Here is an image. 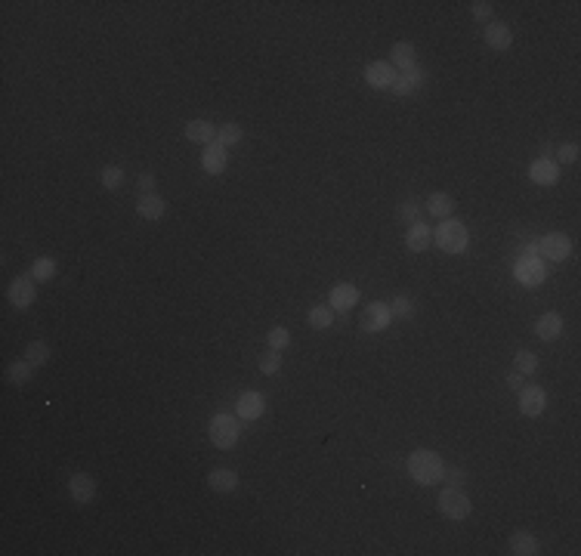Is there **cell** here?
I'll list each match as a JSON object with an SVG mask.
<instances>
[{
	"mask_svg": "<svg viewBox=\"0 0 581 556\" xmlns=\"http://www.w3.org/2000/svg\"><path fill=\"white\" fill-rule=\"evenodd\" d=\"M443 473H445V464L439 460V454H433L427 448L412 451V458H408V476L417 485H436L443 479Z\"/></svg>",
	"mask_w": 581,
	"mask_h": 556,
	"instance_id": "1",
	"label": "cell"
},
{
	"mask_svg": "<svg viewBox=\"0 0 581 556\" xmlns=\"http://www.w3.org/2000/svg\"><path fill=\"white\" fill-rule=\"evenodd\" d=\"M238 433H242V427H238V420L232 414H214L207 420V436H211L216 448H232L238 442Z\"/></svg>",
	"mask_w": 581,
	"mask_h": 556,
	"instance_id": "2",
	"label": "cell"
},
{
	"mask_svg": "<svg viewBox=\"0 0 581 556\" xmlns=\"http://www.w3.org/2000/svg\"><path fill=\"white\" fill-rule=\"evenodd\" d=\"M436 245H439V250H445V254H464L467 245H470L467 226L458 223V220H445L436 232Z\"/></svg>",
	"mask_w": 581,
	"mask_h": 556,
	"instance_id": "3",
	"label": "cell"
},
{
	"mask_svg": "<svg viewBox=\"0 0 581 556\" xmlns=\"http://www.w3.org/2000/svg\"><path fill=\"white\" fill-rule=\"evenodd\" d=\"M439 510H443V516H448V519H467L474 504L464 495V489H445L443 495H439Z\"/></svg>",
	"mask_w": 581,
	"mask_h": 556,
	"instance_id": "4",
	"label": "cell"
},
{
	"mask_svg": "<svg viewBox=\"0 0 581 556\" xmlns=\"http://www.w3.org/2000/svg\"><path fill=\"white\" fill-rule=\"evenodd\" d=\"M6 297H10V303L15 309H28L34 303V285H31V278L28 276L13 278L10 287H6Z\"/></svg>",
	"mask_w": 581,
	"mask_h": 556,
	"instance_id": "5",
	"label": "cell"
},
{
	"mask_svg": "<svg viewBox=\"0 0 581 556\" xmlns=\"http://www.w3.org/2000/svg\"><path fill=\"white\" fill-rule=\"evenodd\" d=\"M365 81H368V87H374V90H390L393 81H396V68H393L390 62H371L365 68Z\"/></svg>",
	"mask_w": 581,
	"mask_h": 556,
	"instance_id": "6",
	"label": "cell"
},
{
	"mask_svg": "<svg viewBox=\"0 0 581 556\" xmlns=\"http://www.w3.org/2000/svg\"><path fill=\"white\" fill-rule=\"evenodd\" d=\"M538 250L544 257H551V260H566V257L572 254V241L566 238V235H560V232H551V235L541 238Z\"/></svg>",
	"mask_w": 581,
	"mask_h": 556,
	"instance_id": "7",
	"label": "cell"
},
{
	"mask_svg": "<svg viewBox=\"0 0 581 556\" xmlns=\"http://www.w3.org/2000/svg\"><path fill=\"white\" fill-rule=\"evenodd\" d=\"M544 405H547V396L541 387H523L520 389V411L525 418H538V414L544 411Z\"/></svg>",
	"mask_w": 581,
	"mask_h": 556,
	"instance_id": "8",
	"label": "cell"
},
{
	"mask_svg": "<svg viewBox=\"0 0 581 556\" xmlns=\"http://www.w3.org/2000/svg\"><path fill=\"white\" fill-rule=\"evenodd\" d=\"M68 495H72V500H77V504H90L93 495H96V479L87 473H74L72 479H68Z\"/></svg>",
	"mask_w": 581,
	"mask_h": 556,
	"instance_id": "9",
	"label": "cell"
},
{
	"mask_svg": "<svg viewBox=\"0 0 581 556\" xmlns=\"http://www.w3.org/2000/svg\"><path fill=\"white\" fill-rule=\"evenodd\" d=\"M226 164H229V155H226V148H223L220 143L204 146V155H201V167H204L207 174L220 176L223 170H226Z\"/></svg>",
	"mask_w": 581,
	"mask_h": 556,
	"instance_id": "10",
	"label": "cell"
},
{
	"mask_svg": "<svg viewBox=\"0 0 581 556\" xmlns=\"http://www.w3.org/2000/svg\"><path fill=\"white\" fill-rule=\"evenodd\" d=\"M390 306L386 303H371V306L365 309V316H362V328L365 331H384V328H390Z\"/></svg>",
	"mask_w": 581,
	"mask_h": 556,
	"instance_id": "11",
	"label": "cell"
},
{
	"mask_svg": "<svg viewBox=\"0 0 581 556\" xmlns=\"http://www.w3.org/2000/svg\"><path fill=\"white\" fill-rule=\"evenodd\" d=\"M421 84H424V72L421 68H408V72H402V75H396V81H393V93L396 96H412V93H417L421 90Z\"/></svg>",
	"mask_w": 581,
	"mask_h": 556,
	"instance_id": "12",
	"label": "cell"
},
{
	"mask_svg": "<svg viewBox=\"0 0 581 556\" xmlns=\"http://www.w3.org/2000/svg\"><path fill=\"white\" fill-rule=\"evenodd\" d=\"M390 65H393V68H402V72L414 68V65H417V50H414V44H408V41L393 44V50H390Z\"/></svg>",
	"mask_w": 581,
	"mask_h": 556,
	"instance_id": "13",
	"label": "cell"
},
{
	"mask_svg": "<svg viewBox=\"0 0 581 556\" xmlns=\"http://www.w3.org/2000/svg\"><path fill=\"white\" fill-rule=\"evenodd\" d=\"M529 176H532V183H538V186H554L556 179H560V167L547 158H538V161H532Z\"/></svg>",
	"mask_w": 581,
	"mask_h": 556,
	"instance_id": "14",
	"label": "cell"
},
{
	"mask_svg": "<svg viewBox=\"0 0 581 556\" xmlns=\"http://www.w3.org/2000/svg\"><path fill=\"white\" fill-rule=\"evenodd\" d=\"M263 408H266V402H263V396L254 393V389L238 396V414H242V420H257Z\"/></svg>",
	"mask_w": 581,
	"mask_h": 556,
	"instance_id": "15",
	"label": "cell"
},
{
	"mask_svg": "<svg viewBox=\"0 0 581 556\" xmlns=\"http://www.w3.org/2000/svg\"><path fill=\"white\" fill-rule=\"evenodd\" d=\"M516 278H520L525 287H535L544 281V266H541L535 257H532V260H520L516 263Z\"/></svg>",
	"mask_w": 581,
	"mask_h": 556,
	"instance_id": "16",
	"label": "cell"
},
{
	"mask_svg": "<svg viewBox=\"0 0 581 556\" xmlns=\"http://www.w3.org/2000/svg\"><path fill=\"white\" fill-rule=\"evenodd\" d=\"M185 139H192V143H201V146H211L216 139V127L211 121H189L185 124Z\"/></svg>",
	"mask_w": 581,
	"mask_h": 556,
	"instance_id": "17",
	"label": "cell"
},
{
	"mask_svg": "<svg viewBox=\"0 0 581 556\" xmlns=\"http://www.w3.org/2000/svg\"><path fill=\"white\" fill-rule=\"evenodd\" d=\"M136 214L143 216V220H161V216L167 214V201L158 198V195H143L136 205Z\"/></svg>",
	"mask_w": 581,
	"mask_h": 556,
	"instance_id": "18",
	"label": "cell"
},
{
	"mask_svg": "<svg viewBox=\"0 0 581 556\" xmlns=\"http://www.w3.org/2000/svg\"><path fill=\"white\" fill-rule=\"evenodd\" d=\"M535 334L541 340H556V337L563 334V316L560 312H544L535 325Z\"/></svg>",
	"mask_w": 581,
	"mask_h": 556,
	"instance_id": "19",
	"label": "cell"
},
{
	"mask_svg": "<svg viewBox=\"0 0 581 556\" xmlns=\"http://www.w3.org/2000/svg\"><path fill=\"white\" fill-rule=\"evenodd\" d=\"M485 44H489L492 50H507V46L514 44V31H510L504 22H492V25L485 28Z\"/></svg>",
	"mask_w": 581,
	"mask_h": 556,
	"instance_id": "20",
	"label": "cell"
},
{
	"mask_svg": "<svg viewBox=\"0 0 581 556\" xmlns=\"http://www.w3.org/2000/svg\"><path fill=\"white\" fill-rule=\"evenodd\" d=\"M355 303H359V291H355L353 285H337V287H331V306H334V309L346 312V309H353Z\"/></svg>",
	"mask_w": 581,
	"mask_h": 556,
	"instance_id": "21",
	"label": "cell"
},
{
	"mask_svg": "<svg viewBox=\"0 0 581 556\" xmlns=\"http://www.w3.org/2000/svg\"><path fill=\"white\" fill-rule=\"evenodd\" d=\"M405 247L414 250V254H421V250L430 247V229L424 223H412L405 232Z\"/></svg>",
	"mask_w": 581,
	"mask_h": 556,
	"instance_id": "22",
	"label": "cell"
},
{
	"mask_svg": "<svg viewBox=\"0 0 581 556\" xmlns=\"http://www.w3.org/2000/svg\"><path fill=\"white\" fill-rule=\"evenodd\" d=\"M207 485H211L214 491H220V495H226V491L238 489V476L232 473V470H211V473H207Z\"/></svg>",
	"mask_w": 581,
	"mask_h": 556,
	"instance_id": "23",
	"label": "cell"
},
{
	"mask_svg": "<svg viewBox=\"0 0 581 556\" xmlns=\"http://www.w3.org/2000/svg\"><path fill=\"white\" fill-rule=\"evenodd\" d=\"M510 553H516V556L538 553V538L529 535V531H516V535H510Z\"/></svg>",
	"mask_w": 581,
	"mask_h": 556,
	"instance_id": "24",
	"label": "cell"
},
{
	"mask_svg": "<svg viewBox=\"0 0 581 556\" xmlns=\"http://www.w3.org/2000/svg\"><path fill=\"white\" fill-rule=\"evenodd\" d=\"M427 210L433 216H443V220H448L452 216V210H455V201H452V195H445V192H436V195H430V201H427Z\"/></svg>",
	"mask_w": 581,
	"mask_h": 556,
	"instance_id": "25",
	"label": "cell"
},
{
	"mask_svg": "<svg viewBox=\"0 0 581 556\" xmlns=\"http://www.w3.org/2000/svg\"><path fill=\"white\" fill-rule=\"evenodd\" d=\"M31 365L28 358H22V362H13L10 368H6V380L10 383H15V387H22V383H28L31 380Z\"/></svg>",
	"mask_w": 581,
	"mask_h": 556,
	"instance_id": "26",
	"label": "cell"
},
{
	"mask_svg": "<svg viewBox=\"0 0 581 556\" xmlns=\"http://www.w3.org/2000/svg\"><path fill=\"white\" fill-rule=\"evenodd\" d=\"M216 143L223 148L238 146L242 143V127H238V124H223V127H216Z\"/></svg>",
	"mask_w": 581,
	"mask_h": 556,
	"instance_id": "27",
	"label": "cell"
},
{
	"mask_svg": "<svg viewBox=\"0 0 581 556\" xmlns=\"http://www.w3.org/2000/svg\"><path fill=\"white\" fill-rule=\"evenodd\" d=\"M25 358L31 365H46V358H50V347H46L44 340H31L28 347H25Z\"/></svg>",
	"mask_w": 581,
	"mask_h": 556,
	"instance_id": "28",
	"label": "cell"
},
{
	"mask_svg": "<svg viewBox=\"0 0 581 556\" xmlns=\"http://www.w3.org/2000/svg\"><path fill=\"white\" fill-rule=\"evenodd\" d=\"M53 276H56V263H53L50 257H41V260H34V266H31V278L50 281Z\"/></svg>",
	"mask_w": 581,
	"mask_h": 556,
	"instance_id": "29",
	"label": "cell"
},
{
	"mask_svg": "<svg viewBox=\"0 0 581 556\" xmlns=\"http://www.w3.org/2000/svg\"><path fill=\"white\" fill-rule=\"evenodd\" d=\"M309 325L313 328H319V331H325V328H331V322H334V312H331L328 306H315V309H309Z\"/></svg>",
	"mask_w": 581,
	"mask_h": 556,
	"instance_id": "30",
	"label": "cell"
},
{
	"mask_svg": "<svg viewBox=\"0 0 581 556\" xmlns=\"http://www.w3.org/2000/svg\"><path fill=\"white\" fill-rule=\"evenodd\" d=\"M99 179H103L105 189H121V183H124V170H121V167H115V164H108V167H103Z\"/></svg>",
	"mask_w": 581,
	"mask_h": 556,
	"instance_id": "31",
	"label": "cell"
},
{
	"mask_svg": "<svg viewBox=\"0 0 581 556\" xmlns=\"http://www.w3.org/2000/svg\"><path fill=\"white\" fill-rule=\"evenodd\" d=\"M390 316L412 318L414 316V300H408V297H396V300H390Z\"/></svg>",
	"mask_w": 581,
	"mask_h": 556,
	"instance_id": "32",
	"label": "cell"
},
{
	"mask_svg": "<svg viewBox=\"0 0 581 556\" xmlns=\"http://www.w3.org/2000/svg\"><path fill=\"white\" fill-rule=\"evenodd\" d=\"M257 368L263 374H275L278 368H282V356H278V349H269V352H263V356L257 358Z\"/></svg>",
	"mask_w": 581,
	"mask_h": 556,
	"instance_id": "33",
	"label": "cell"
},
{
	"mask_svg": "<svg viewBox=\"0 0 581 556\" xmlns=\"http://www.w3.org/2000/svg\"><path fill=\"white\" fill-rule=\"evenodd\" d=\"M516 371H520V374H535L538 371V358L532 356L529 349H520V352H516Z\"/></svg>",
	"mask_w": 581,
	"mask_h": 556,
	"instance_id": "34",
	"label": "cell"
},
{
	"mask_svg": "<svg viewBox=\"0 0 581 556\" xmlns=\"http://www.w3.org/2000/svg\"><path fill=\"white\" fill-rule=\"evenodd\" d=\"M266 340H269V349H278V352H282V349H285V347H288V343H291V334L285 331V328H273V331H269V337H266Z\"/></svg>",
	"mask_w": 581,
	"mask_h": 556,
	"instance_id": "35",
	"label": "cell"
},
{
	"mask_svg": "<svg viewBox=\"0 0 581 556\" xmlns=\"http://www.w3.org/2000/svg\"><path fill=\"white\" fill-rule=\"evenodd\" d=\"M443 479L448 482V489H464V482H467V473H464V470H461V467H452V470H448V467H445Z\"/></svg>",
	"mask_w": 581,
	"mask_h": 556,
	"instance_id": "36",
	"label": "cell"
},
{
	"mask_svg": "<svg viewBox=\"0 0 581 556\" xmlns=\"http://www.w3.org/2000/svg\"><path fill=\"white\" fill-rule=\"evenodd\" d=\"M470 13H474V19L485 22L492 15V4H485V0H474V4H470Z\"/></svg>",
	"mask_w": 581,
	"mask_h": 556,
	"instance_id": "37",
	"label": "cell"
},
{
	"mask_svg": "<svg viewBox=\"0 0 581 556\" xmlns=\"http://www.w3.org/2000/svg\"><path fill=\"white\" fill-rule=\"evenodd\" d=\"M556 158H560L563 164H572V161H578V146H575V143H566V146H560V152H556Z\"/></svg>",
	"mask_w": 581,
	"mask_h": 556,
	"instance_id": "38",
	"label": "cell"
},
{
	"mask_svg": "<svg viewBox=\"0 0 581 556\" xmlns=\"http://www.w3.org/2000/svg\"><path fill=\"white\" fill-rule=\"evenodd\" d=\"M399 216H402V220H405L408 226H412V223H417V205H414V201H402V207H399Z\"/></svg>",
	"mask_w": 581,
	"mask_h": 556,
	"instance_id": "39",
	"label": "cell"
},
{
	"mask_svg": "<svg viewBox=\"0 0 581 556\" xmlns=\"http://www.w3.org/2000/svg\"><path fill=\"white\" fill-rule=\"evenodd\" d=\"M152 189H155V176L143 174V176H139V195H155Z\"/></svg>",
	"mask_w": 581,
	"mask_h": 556,
	"instance_id": "40",
	"label": "cell"
},
{
	"mask_svg": "<svg viewBox=\"0 0 581 556\" xmlns=\"http://www.w3.org/2000/svg\"><path fill=\"white\" fill-rule=\"evenodd\" d=\"M507 387L523 389V374H520V371H516V374H510V377H507Z\"/></svg>",
	"mask_w": 581,
	"mask_h": 556,
	"instance_id": "41",
	"label": "cell"
},
{
	"mask_svg": "<svg viewBox=\"0 0 581 556\" xmlns=\"http://www.w3.org/2000/svg\"><path fill=\"white\" fill-rule=\"evenodd\" d=\"M535 250H538V245H525V247H523V260H532V257H535Z\"/></svg>",
	"mask_w": 581,
	"mask_h": 556,
	"instance_id": "42",
	"label": "cell"
}]
</instances>
